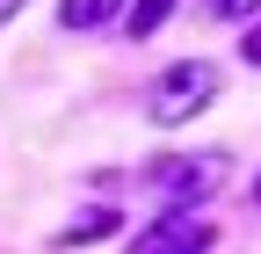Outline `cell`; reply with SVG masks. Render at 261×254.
I'll return each mask as SVG.
<instances>
[{
  "label": "cell",
  "instance_id": "cell-1",
  "mask_svg": "<svg viewBox=\"0 0 261 254\" xmlns=\"http://www.w3.org/2000/svg\"><path fill=\"white\" fill-rule=\"evenodd\" d=\"M225 182V153H160V160H145V189L160 218H196Z\"/></svg>",
  "mask_w": 261,
  "mask_h": 254
},
{
  "label": "cell",
  "instance_id": "cell-2",
  "mask_svg": "<svg viewBox=\"0 0 261 254\" xmlns=\"http://www.w3.org/2000/svg\"><path fill=\"white\" fill-rule=\"evenodd\" d=\"M218 87H225V73L211 66V58H174V66L152 80V94H145V116L160 123V131H181L189 116H203V109L218 102Z\"/></svg>",
  "mask_w": 261,
  "mask_h": 254
},
{
  "label": "cell",
  "instance_id": "cell-3",
  "mask_svg": "<svg viewBox=\"0 0 261 254\" xmlns=\"http://www.w3.org/2000/svg\"><path fill=\"white\" fill-rule=\"evenodd\" d=\"M218 233H211V218L196 211V218H152V225L130 240V254H211Z\"/></svg>",
  "mask_w": 261,
  "mask_h": 254
},
{
  "label": "cell",
  "instance_id": "cell-4",
  "mask_svg": "<svg viewBox=\"0 0 261 254\" xmlns=\"http://www.w3.org/2000/svg\"><path fill=\"white\" fill-rule=\"evenodd\" d=\"M123 22V0H58V29H102Z\"/></svg>",
  "mask_w": 261,
  "mask_h": 254
},
{
  "label": "cell",
  "instance_id": "cell-5",
  "mask_svg": "<svg viewBox=\"0 0 261 254\" xmlns=\"http://www.w3.org/2000/svg\"><path fill=\"white\" fill-rule=\"evenodd\" d=\"M167 15H174V0H130V8H123V29H130V37H152Z\"/></svg>",
  "mask_w": 261,
  "mask_h": 254
},
{
  "label": "cell",
  "instance_id": "cell-6",
  "mask_svg": "<svg viewBox=\"0 0 261 254\" xmlns=\"http://www.w3.org/2000/svg\"><path fill=\"white\" fill-rule=\"evenodd\" d=\"M102 233H116V211L102 204V211H80L73 225H65V247H80V240H102Z\"/></svg>",
  "mask_w": 261,
  "mask_h": 254
},
{
  "label": "cell",
  "instance_id": "cell-7",
  "mask_svg": "<svg viewBox=\"0 0 261 254\" xmlns=\"http://www.w3.org/2000/svg\"><path fill=\"white\" fill-rule=\"evenodd\" d=\"M203 8H211V22H247L261 0H203Z\"/></svg>",
  "mask_w": 261,
  "mask_h": 254
},
{
  "label": "cell",
  "instance_id": "cell-8",
  "mask_svg": "<svg viewBox=\"0 0 261 254\" xmlns=\"http://www.w3.org/2000/svg\"><path fill=\"white\" fill-rule=\"evenodd\" d=\"M240 51H247V66H261V22L247 29V44H240Z\"/></svg>",
  "mask_w": 261,
  "mask_h": 254
},
{
  "label": "cell",
  "instance_id": "cell-9",
  "mask_svg": "<svg viewBox=\"0 0 261 254\" xmlns=\"http://www.w3.org/2000/svg\"><path fill=\"white\" fill-rule=\"evenodd\" d=\"M8 15H22V0H0V29H8Z\"/></svg>",
  "mask_w": 261,
  "mask_h": 254
},
{
  "label": "cell",
  "instance_id": "cell-10",
  "mask_svg": "<svg viewBox=\"0 0 261 254\" xmlns=\"http://www.w3.org/2000/svg\"><path fill=\"white\" fill-rule=\"evenodd\" d=\"M254 204H261V182H254Z\"/></svg>",
  "mask_w": 261,
  "mask_h": 254
}]
</instances>
